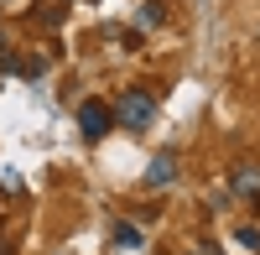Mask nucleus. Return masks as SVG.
Wrapping results in <instances>:
<instances>
[{
	"instance_id": "nucleus-1",
	"label": "nucleus",
	"mask_w": 260,
	"mask_h": 255,
	"mask_svg": "<svg viewBox=\"0 0 260 255\" xmlns=\"http://www.w3.org/2000/svg\"><path fill=\"white\" fill-rule=\"evenodd\" d=\"M156 120V94L151 89H125L120 94V104H115V125H125V131H146V125Z\"/></svg>"
},
{
	"instance_id": "nucleus-2",
	"label": "nucleus",
	"mask_w": 260,
	"mask_h": 255,
	"mask_svg": "<svg viewBox=\"0 0 260 255\" xmlns=\"http://www.w3.org/2000/svg\"><path fill=\"white\" fill-rule=\"evenodd\" d=\"M110 125H115V110H110V104H99V99H83V104H78V131H83V141H104V136H110Z\"/></svg>"
},
{
	"instance_id": "nucleus-3",
	"label": "nucleus",
	"mask_w": 260,
	"mask_h": 255,
	"mask_svg": "<svg viewBox=\"0 0 260 255\" xmlns=\"http://www.w3.org/2000/svg\"><path fill=\"white\" fill-rule=\"evenodd\" d=\"M229 187H234V193H240V198L260 203V167H255V162H240V167H234V172H229Z\"/></svg>"
},
{
	"instance_id": "nucleus-4",
	"label": "nucleus",
	"mask_w": 260,
	"mask_h": 255,
	"mask_svg": "<svg viewBox=\"0 0 260 255\" xmlns=\"http://www.w3.org/2000/svg\"><path fill=\"white\" fill-rule=\"evenodd\" d=\"M172 182H177V156H172V151H156L151 167H146V187H172Z\"/></svg>"
},
{
	"instance_id": "nucleus-5",
	"label": "nucleus",
	"mask_w": 260,
	"mask_h": 255,
	"mask_svg": "<svg viewBox=\"0 0 260 255\" xmlns=\"http://www.w3.org/2000/svg\"><path fill=\"white\" fill-rule=\"evenodd\" d=\"M110 245H115V250H141V229H136V224H115V229H110Z\"/></svg>"
},
{
	"instance_id": "nucleus-6",
	"label": "nucleus",
	"mask_w": 260,
	"mask_h": 255,
	"mask_svg": "<svg viewBox=\"0 0 260 255\" xmlns=\"http://www.w3.org/2000/svg\"><path fill=\"white\" fill-rule=\"evenodd\" d=\"M161 6H156V0H146V6H141V26H161Z\"/></svg>"
},
{
	"instance_id": "nucleus-7",
	"label": "nucleus",
	"mask_w": 260,
	"mask_h": 255,
	"mask_svg": "<svg viewBox=\"0 0 260 255\" xmlns=\"http://www.w3.org/2000/svg\"><path fill=\"white\" fill-rule=\"evenodd\" d=\"M234 240L250 245V250H260V229H255V224H240V229H234Z\"/></svg>"
},
{
	"instance_id": "nucleus-8",
	"label": "nucleus",
	"mask_w": 260,
	"mask_h": 255,
	"mask_svg": "<svg viewBox=\"0 0 260 255\" xmlns=\"http://www.w3.org/2000/svg\"><path fill=\"white\" fill-rule=\"evenodd\" d=\"M37 21H47V26H57V21H62V0H57V6H37Z\"/></svg>"
},
{
	"instance_id": "nucleus-9",
	"label": "nucleus",
	"mask_w": 260,
	"mask_h": 255,
	"mask_svg": "<svg viewBox=\"0 0 260 255\" xmlns=\"http://www.w3.org/2000/svg\"><path fill=\"white\" fill-rule=\"evenodd\" d=\"M21 73H26V78H42V73H47V62H42V57H31V62H21Z\"/></svg>"
}]
</instances>
